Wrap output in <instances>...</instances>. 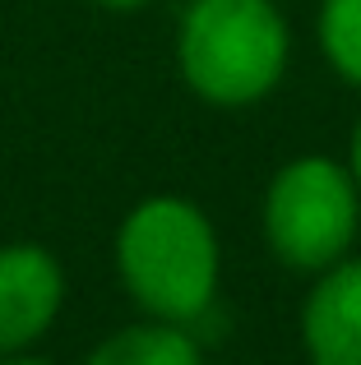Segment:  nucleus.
<instances>
[{
  "label": "nucleus",
  "mask_w": 361,
  "mask_h": 365,
  "mask_svg": "<svg viewBox=\"0 0 361 365\" xmlns=\"http://www.w3.org/2000/svg\"><path fill=\"white\" fill-rule=\"evenodd\" d=\"M116 277L139 314L167 324H199L218 301L223 241L195 199L148 195L130 204L116 227Z\"/></svg>",
  "instance_id": "1"
},
{
  "label": "nucleus",
  "mask_w": 361,
  "mask_h": 365,
  "mask_svg": "<svg viewBox=\"0 0 361 365\" xmlns=\"http://www.w3.org/2000/svg\"><path fill=\"white\" fill-rule=\"evenodd\" d=\"M288 65L292 28L273 0H190L176 24V74L204 107H260Z\"/></svg>",
  "instance_id": "2"
},
{
  "label": "nucleus",
  "mask_w": 361,
  "mask_h": 365,
  "mask_svg": "<svg viewBox=\"0 0 361 365\" xmlns=\"http://www.w3.org/2000/svg\"><path fill=\"white\" fill-rule=\"evenodd\" d=\"M260 232L269 255L292 273H325L361 241V190L347 162L301 153L269 176L260 199Z\"/></svg>",
  "instance_id": "3"
},
{
  "label": "nucleus",
  "mask_w": 361,
  "mask_h": 365,
  "mask_svg": "<svg viewBox=\"0 0 361 365\" xmlns=\"http://www.w3.org/2000/svg\"><path fill=\"white\" fill-rule=\"evenodd\" d=\"M65 264L42 241L0 245V356L33 351L65 310Z\"/></svg>",
  "instance_id": "4"
},
{
  "label": "nucleus",
  "mask_w": 361,
  "mask_h": 365,
  "mask_svg": "<svg viewBox=\"0 0 361 365\" xmlns=\"http://www.w3.org/2000/svg\"><path fill=\"white\" fill-rule=\"evenodd\" d=\"M301 351L310 365H361V255L315 273L301 301Z\"/></svg>",
  "instance_id": "5"
},
{
  "label": "nucleus",
  "mask_w": 361,
  "mask_h": 365,
  "mask_svg": "<svg viewBox=\"0 0 361 365\" xmlns=\"http://www.w3.org/2000/svg\"><path fill=\"white\" fill-rule=\"evenodd\" d=\"M83 365H204V347L185 324H167L144 314L139 324L107 333L83 356Z\"/></svg>",
  "instance_id": "6"
},
{
  "label": "nucleus",
  "mask_w": 361,
  "mask_h": 365,
  "mask_svg": "<svg viewBox=\"0 0 361 365\" xmlns=\"http://www.w3.org/2000/svg\"><path fill=\"white\" fill-rule=\"evenodd\" d=\"M315 42L329 70L361 93V0H320Z\"/></svg>",
  "instance_id": "7"
},
{
  "label": "nucleus",
  "mask_w": 361,
  "mask_h": 365,
  "mask_svg": "<svg viewBox=\"0 0 361 365\" xmlns=\"http://www.w3.org/2000/svg\"><path fill=\"white\" fill-rule=\"evenodd\" d=\"M347 171H352V180H357V190H361V116L352 120V134H347Z\"/></svg>",
  "instance_id": "8"
},
{
  "label": "nucleus",
  "mask_w": 361,
  "mask_h": 365,
  "mask_svg": "<svg viewBox=\"0 0 361 365\" xmlns=\"http://www.w3.org/2000/svg\"><path fill=\"white\" fill-rule=\"evenodd\" d=\"M93 5L116 9V14H130V9H144V5H153V0H93Z\"/></svg>",
  "instance_id": "9"
},
{
  "label": "nucleus",
  "mask_w": 361,
  "mask_h": 365,
  "mask_svg": "<svg viewBox=\"0 0 361 365\" xmlns=\"http://www.w3.org/2000/svg\"><path fill=\"white\" fill-rule=\"evenodd\" d=\"M0 365H51V361L33 356V351H19V356H0Z\"/></svg>",
  "instance_id": "10"
}]
</instances>
